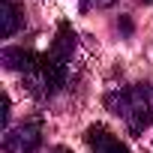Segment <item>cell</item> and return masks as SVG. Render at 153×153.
<instances>
[{
	"label": "cell",
	"mask_w": 153,
	"mask_h": 153,
	"mask_svg": "<svg viewBox=\"0 0 153 153\" xmlns=\"http://www.w3.org/2000/svg\"><path fill=\"white\" fill-rule=\"evenodd\" d=\"M111 114H117L132 135H141L153 123V84H132L117 87L105 96Z\"/></svg>",
	"instance_id": "cell-1"
},
{
	"label": "cell",
	"mask_w": 153,
	"mask_h": 153,
	"mask_svg": "<svg viewBox=\"0 0 153 153\" xmlns=\"http://www.w3.org/2000/svg\"><path fill=\"white\" fill-rule=\"evenodd\" d=\"M66 78H69V66H63L60 60H54L45 51V54H39L36 66L24 75V87L36 99H48V96H54L57 90L66 87Z\"/></svg>",
	"instance_id": "cell-2"
},
{
	"label": "cell",
	"mask_w": 153,
	"mask_h": 153,
	"mask_svg": "<svg viewBox=\"0 0 153 153\" xmlns=\"http://www.w3.org/2000/svg\"><path fill=\"white\" fill-rule=\"evenodd\" d=\"M39 144H42V120L39 117H33L15 129H6V135H3L6 153H33V150H39Z\"/></svg>",
	"instance_id": "cell-3"
},
{
	"label": "cell",
	"mask_w": 153,
	"mask_h": 153,
	"mask_svg": "<svg viewBox=\"0 0 153 153\" xmlns=\"http://www.w3.org/2000/svg\"><path fill=\"white\" fill-rule=\"evenodd\" d=\"M84 141H87L90 153H129V147H126V144H123V141H120L108 126H102V123L87 126Z\"/></svg>",
	"instance_id": "cell-4"
},
{
	"label": "cell",
	"mask_w": 153,
	"mask_h": 153,
	"mask_svg": "<svg viewBox=\"0 0 153 153\" xmlns=\"http://www.w3.org/2000/svg\"><path fill=\"white\" fill-rule=\"evenodd\" d=\"M75 48H78V33L72 30L69 21H60V24H57V33H54V42H51V48H48V54H51L54 60H60L63 66H69L72 57H75Z\"/></svg>",
	"instance_id": "cell-5"
},
{
	"label": "cell",
	"mask_w": 153,
	"mask_h": 153,
	"mask_svg": "<svg viewBox=\"0 0 153 153\" xmlns=\"http://www.w3.org/2000/svg\"><path fill=\"white\" fill-rule=\"evenodd\" d=\"M36 60H39V54L27 51V48H3L0 51V63L6 69H12V72H21V75H27L36 66Z\"/></svg>",
	"instance_id": "cell-6"
},
{
	"label": "cell",
	"mask_w": 153,
	"mask_h": 153,
	"mask_svg": "<svg viewBox=\"0 0 153 153\" xmlns=\"http://www.w3.org/2000/svg\"><path fill=\"white\" fill-rule=\"evenodd\" d=\"M21 24H24L21 6L15 3V0H3V3H0V36H3V39L15 36L21 30Z\"/></svg>",
	"instance_id": "cell-7"
},
{
	"label": "cell",
	"mask_w": 153,
	"mask_h": 153,
	"mask_svg": "<svg viewBox=\"0 0 153 153\" xmlns=\"http://www.w3.org/2000/svg\"><path fill=\"white\" fill-rule=\"evenodd\" d=\"M114 0H81V6L84 9H105V6H111Z\"/></svg>",
	"instance_id": "cell-8"
},
{
	"label": "cell",
	"mask_w": 153,
	"mask_h": 153,
	"mask_svg": "<svg viewBox=\"0 0 153 153\" xmlns=\"http://www.w3.org/2000/svg\"><path fill=\"white\" fill-rule=\"evenodd\" d=\"M120 27H123V33H129V30H132V24H129V18H120Z\"/></svg>",
	"instance_id": "cell-9"
},
{
	"label": "cell",
	"mask_w": 153,
	"mask_h": 153,
	"mask_svg": "<svg viewBox=\"0 0 153 153\" xmlns=\"http://www.w3.org/2000/svg\"><path fill=\"white\" fill-rule=\"evenodd\" d=\"M51 153H72V150H69V147H54Z\"/></svg>",
	"instance_id": "cell-10"
},
{
	"label": "cell",
	"mask_w": 153,
	"mask_h": 153,
	"mask_svg": "<svg viewBox=\"0 0 153 153\" xmlns=\"http://www.w3.org/2000/svg\"><path fill=\"white\" fill-rule=\"evenodd\" d=\"M144 3H153V0H144Z\"/></svg>",
	"instance_id": "cell-11"
}]
</instances>
